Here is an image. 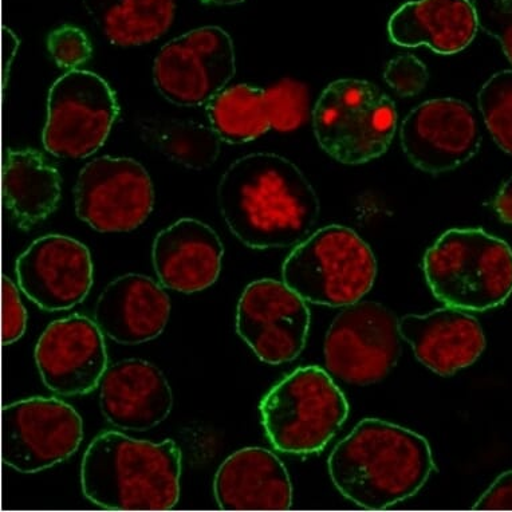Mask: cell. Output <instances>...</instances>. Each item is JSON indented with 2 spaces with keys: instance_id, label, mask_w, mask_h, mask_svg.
<instances>
[{
  "instance_id": "1",
  "label": "cell",
  "mask_w": 512,
  "mask_h": 512,
  "mask_svg": "<svg viewBox=\"0 0 512 512\" xmlns=\"http://www.w3.org/2000/svg\"><path fill=\"white\" fill-rule=\"evenodd\" d=\"M218 204L232 234L255 250L302 242L321 215L317 192L305 173L271 152L235 160L220 179Z\"/></svg>"
},
{
  "instance_id": "2",
  "label": "cell",
  "mask_w": 512,
  "mask_h": 512,
  "mask_svg": "<svg viewBox=\"0 0 512 512\" xmlns=\"http://www.w3.org/2000/svg\"><path fill=\"white\" fill-rule=\"evenodd\" d=\"M435 470L425 437L380 419L360 421L329 458L334 486L365 510L412 498Z\"/></svg>"
},
{
  "instance_id": "3",
  "label": "cell",
  "mask_w": 512,
  "mask_h": 512,
  "mask_svg": "<svg viewBox=\"0 0 512 512\" xmlns=\"http://www.w3.org/2000/svg\"><path fill=\"white\" fill-rule=\"evenodd\" d=\"M181 452L175 441L151 443L105 432L82 459L86 498L105 510L168 511L179 502Z\"/></svg>"
},
{
  "instance_id": "4",
  "label": "cell",
  "mask_w": 512,
  "mask_h": 512,
  "mask_svg": "<svg viewBox=\"0 0 512 512\" xmlns=\"http://www.w3.org/2000/svg\"><path fill=\"white\" fill-rule=\"evenodd\" d=\"M424 274L445 306L486 311L512 294V250L482 228L444 232L424 256Z\"/></svg>"
},
{
  "instance_id": "5",
  "label": "cell",
  "mask_w": 512,
  "mask_h": 512,
  "mask_svg": "<svg viewBox=\"0 0 512 512\" xmlns=\"http://www.w3.org/2000/svg\"><path fill=\"white\" fill-rule=\"evenodd\" d=\"M311 118L319 147L346 165L366 164L384 155L397 126L392 98L372 82L352 78L328 85Z\"/></svg>"
},
{
  "instance_id": "6",
  "label": "cell",
  "mask_w": 512,
  "mask_h": 512,
  "mask_svg": "<svg viewBox=\"0 0 512 512\" xmlns=\"http://www.w3.org/2000/svg\"><path fill=\"white\" fill-rule=\"evenodd\" d=\"M282 275L306 302L349 306L372 290L377 261L357 232L333 224L299 243L283 263Z\"/></svg>"
},
{
  "instance_id": "7",
  "label": "cell",
  "mask_w": 512,
  "mask_h": 512,
  "mask_svg": "<svg viewBox=\"0 0 512 512\" xmlns=\"http://www.w3.org/2000/svg\"><path fill=\"white\" fill-rule=\"evenodd\" d=\"M261 413L267 436L278 451L314 454L340 431L349 404L325 370L307 366L267 393Z\"/></svg>"
},
{
  "instance_id": "8",
  "label": "cell",
  "mask_w": 512,
  "mask_h": 512,
  "mask_svg": "<svg viewBox=\"0 0 512 512\" xmlns=\"http://www.w3.org/2000/svg\"><path fill=\"white\" fill-rule=\"evenodd\" d=\"M118 112L116 93L104 78L70 70L51 86L43 147L59 159H86L108 140Z\"/></svg>"
},
{
  "instance_id": "9",
  "label": "cell",
  "mask_w": 512,
  "mask_h": 512,
  "mask_svg": "<svg viewBox=\"0 0 512 512\" xmlns=\"http://www.w3.org/2000/svg\"><path fill=\"white\" fill-rule=\"evenodd\" d=\"M400 319L377 302H356L334 318L325 338L330 372L348 384H376L401 356Z\"/></svg>"
},
{
  "instance_id": "10",
  "label": "cell",
  "mask_w": 512,
  "mask_h": 512,
  "mask_svg": "<svg viewBox=\"0 0 512 512\" xmlns=\"http://www.w3.org/2000/svg\"><path fill=\"white\" fill-rule=\"evenodd\" d=\"M236 73L234 41L222 27L188 31L161 47L153 82L165 100L184 108L210 102Z\"/></svg>"
},
{
  "instance_id": "11",
  "label": "cell",
  "mask_w": 512,
  "mask_h": 512,
  "mask_svg": "<svg viewBox=\"0 0 512 512\" xmlns=\"http://www.w3.org/2000/svg\"><path fill=\"white\" fill-rule=\"evenodd\" d=\"M84 439V423L72 405L54 397H31L2 411V456L21 474L65 462Z\"/></svg>"
},
{
  "instance_id": "12",
  "label": "cell",
  "mask_w": 512,
  "mask_h": 512,
  "mask_svg": "<svg viewBox=\"0 0 512 512\" xmlns=\"http://www.w3.org/2000/svg\"><path fill=\"white\" fill-rule=\"evenodd\" d=\"M74 203L78 218L93 230L131 232L143 226L155 207L147 169L129 157L104 156L81 169Z\"/></svg>"
},
{
  "instance_id": "13",
  "label": "cell",
  "mask_w": 512,
  "mask_h": 512,
  "mask_svg": "<svg viewBox=\"0 0 512 512\" xmlns=\"http://www.w3.org/2000/svg\"><path fill=\"white\" fill-rule=\"evenodd\" d=\"M310 310L285 282L259 279L243 291L236 311V332L259 360L281 365L305 349Z\"/></svg>"
},
{
  "instance_id": "14",
  "label": "cell",
  "mask_w": 512,
  "mask_h": 512,
  "mask_svg": "<svg viewBox=\"0 0 512 512\" xmlns=\"http://www.w3.org/2000/svg\"><path fill=\"white\" fill-rule=\"evenodd\" d=\"M401 147L413 167L429 175L455 171L482 145L474 110L458 98H435L411 110L400 128Z\"/></svg>"
},
{
  "instance_id": "15",
  "label": "cell",
  "mask_w": 512,
  "mask_h": 512,
  "mask_svg": "<svg viewBox=\"0 0 512 512\" xmlns=\"http://www.w3.org/2000/svg\"><path fill=\"white\" fill-rule=\"evenodd\" d=\"M17 277L19 289L42 310L73 309L92 289V255L70 236H42L19 256Z\"/></svg>"
},
{
  "instance_id": "16",
  "label": "cell",
  "mask_w": 512,
  "mask_h": 512,
  "mask_svg": "<svg viewBox=\"0 0 512 512\" xmlns=\"http://www.w3.org/2000/svg\"><path fill=\"white\" fill-rule=\"evenodd\" d=\"M102 334L96 322L80 314L51 322L35 348L43 384L61 396L93 392L108 369Z\"/></svg>"
},
{
  "instance_id": "17",
  "label": "cell",
  "mask_w": 512,
  "mask_h": 512,
  "mask_svg": "<svg viewBox=\"0 0 512 512\" xmlns=\"http://www.w3.org/2000/svg\"><path fill=\"white\" fill-rule=\"evenodd\" d=\"M399 326L417 360L443 377L475 364L487 345L478 319L451 306L405 315Z\"/></svg>"
},
{
  "instance_id": "18",
  "label": "cell",
  "mask_w": 512,
  "mask_h": 512,
  "mask_svg": "<svg viewBox=\"0 0 512 512\" xmlns=\"http://www.w3.org/2000/svg\"><path fill=\"white\" fill-rule=\"evenodd\" d=\"M102 415L114 427L149 431L163 423L173 407L164 373L144 360H124L106 369L101 380Z\"/></svg>"
},
{
  "instance_id": "19",
  "label": "cell",
  "mask_w": 512,
  "mask_h": 512,
  "mask_svg": "<svg viewBox=\"0 0 512 512\" xmlns=\"http://www.w3.org/2000/svg\"><path fill=\"white\" fill-rule=\"evenodd\" d=\"M224 247L214 228L198 219L184 218L156 236L153 267L161 285L191 294L218 281Z\"/></svg>"
},
{
  "instance_id": "20",
  "label": "cell",
  "mask_w": 512,
  "mask_h": 512,
  "mask_svg": "<svg viewBox=\"0 0 512 512\" xmlns=\"http://www.w3.org/2000/svg\"><path fill=\"white\" fill-rule=\"evenodd\" d=\"M171 301L163 287L141 274H126L110 282L94 309V322L110 340L139 345L164 332Z\"/></svg>"
},
{
  "instance_id": "21",
  "label": "cell",
  "mask_w": 512,
  "mask_h": 512,
  "mask_svg": "<svg viewBox=\"0 0 512 512\" xmlns=\"http://www.w3.org/2000/svg\"><path fill=\"white\" fill-rule=\"evenodd\" d=\"M214 494L226 511H283L293 504L285 464L265 448L236 451L216 472Z\"/></svg>"
},
{
  "instance_id": "22",
  "label": "cell",
  "mask_w": 512,
  "mask_h": 512,
  "mask_svg": "<svg viewBox=\"0 0 512 512\" xmlns=\"http://www.w3.org/2000/svg\"><path fill=\"white\" fill-rule=\"evenodd\" d=\"M471 0H412L395 11L388 34L397 46H427L441 55L459 54L478 33Z\"/></svg>"
},
{
  "instance_id": "23",
  "label": "cell",
  "mask_w": 512,
  "mask_h": 512,
  "mask_svg": "<svg viewBox=\"0 0 512 512\" xmlns=\"http://www.w3.org/2000/svg\"><path fill=\"white\" fill-rule=\"evenodd\" d=\"M3 198L19 227L30 228L57 208L61 176L33 149L10 151L3 167Z\"/></svg>"
},
{
  "instance_id": "24",
  "label": "cell",
  "mask_w": 512,
  "mask_h": 512,
  "mask_svg": "<svg viewBox=\"0 0 512 512\" xmlns=\"http://www.w3.org/2000/svg\"><path fill=\"white\" fill-rule=\"evenodd\" d=\"M82 5L114 46L148 45L175 21V0H82Z\"/></svg>"
},
{
  "instance_id": "25",
  "label": "cell",
  "mask_w": 512,
  "mask_h": 512,
  "mask_svg": "<svg viewBox=\"0 0 512 512\" xmlns=\"http://www.w3.org/2000/svg\"><path fill=\"white\" fill-rule=\"evenodd\" d=\"M144 143L173 163L192 171L212 167L220 155V137L211 126L176 117L144 118L139 122Z\"/></svg>"
},
{
  "instance_id": "26",
  "label": "cell",
  "mask_w": 512,
  "mask_h": 512,
  "mask_svg": "<svg viewBox=\"0 0 512 512\" xmlns=\"http://www.w3.org/2000/svg\"><path fill=\"white\" fill-rule=\"evenodd\" d=\"M211 128L228 144L250 143L271 131L265 89L239 84L212 98L207 108Z\"/></svg>"
},
{
  "instance_id": "27",
  "label": "cell",
  "mask_w": 512,
  "mask_h": 512,
  "mask_svg": "<svg viewBox=\"0 0 512 512\" xmlns=\"http://www.w3.org/2000/svg\"><path fill=\"white\" fill-rule=\"evenodd\" d=\"M478 104L492 139L512 156V70L488 78L478 94Z\"/></svg>"
},
{
  "instance_id": "28",
  "label": "cell",
  "mask_w": 512,
  "mask_h": 512,
  "mask_svg": "<svg viewBox=\"0 0 512 512\" xmlns=\"http://www.w3.org/2000/svg\"><path fill=\"white\" fill-rule=\"evenodd\" d=\"M265 93L273 131L294 132L305 124L310 116L309 86L294 78H282Z\"/></svg>"
},
{
  "instance_id": "29",
  "label": "cell",
  "mask_w": 512,
  "mask_h": 512,
  "mask_svg": "<svg viewBox=\"0 0 512 512\" xmlns=\"http://www.w3.org/2000/svg\"><path fill=\"white\" fill-rule=\"evenodd\" d=\"M47 47L55 63L62 69L77 70L92 57L88 35L74 26H62L47 39Z\"/></svg>"
},
{
  "instance_id": "30",
  "label": "cell",
  "mask_w": 512,
  "mask_h": 512,
  "mask_svg": "<svg viewBox=\"0 0 512 512\" xmlns=\"http://www.w3.org/2000/svg\"><path fill=\"white\" fill-rule=\"evenodd\" d=\"M478 26L491 35L512 65V0H472Z\"/></svg>"
},
{
  "instance_id": "31",
  "label": "cell",
  "mask_w": 512,
  "mask_h": 512,
  "mask_svg": "<svg viewBox=\"0 0 512 512\" xmlns=\"http://www.w3.org/2000/svg\"><path fill=\"white\" fill-rule=\"evenodd\" d=\"M384 80L400 97H413L428 84L427 66L412 54L400 55L388 63Z\"/></svg>"
},
{
  "instance_id": "32",
  "label": "cell",
  "mask_w": 512,
  "mask_h": 512,
  "mask_svg": "<svg viewBox=\"0 0 512 512\" xmlns=\"http://www.w3.org/2000/svg\"><path fill=\"white\" fill-rule=\"evenodd\" d=\"M27 311L19 297L17 286L10 278L2 279V342L11 345L26 332Z\"/></svg>"
},
{
  "instance_id": "33",
  "label": "cell",
  "mask_w": 512,
  "mask_h": 512,
  "mask_svg": "<svg viewBox=\"0 0 512 512\" xmlns=\"http://www.w3.org/2000/svg\"><path fill=\"white\" fill-rule=\"evenodd\" d=\"M475 510H512V471L500 475L475 504Z\"/></svg>"
},
{
  "instance_id": "34",
  "label": "cell",
  "mask_w": 512,
  "mask_h": 512,
  "mask_svg": "<svg viewBox=\"0 0 512 512\" xmlns=\"http://www.w3.org/2000/svg\"><path fill=\"white\" fill-rule=\"evenodd\" d=\"M494 208L502 222L512 224V176L496 195Z\"/></svg>"
},
{
  "instance_id": "35",
  "label": "cell",
  "mask_w": 512,
  "mask_h": 512,
  "mask_svg": "<svg viewBox=\"0 0 512 512\" xmlns=\"http://www.w3.org/2000/svg\"><path fill=\"white\" fill-rule=\"evenodd\" d=\"M19 39L10 29L3 27V84L6 85L7 76H9L11 65L17 54Z\"/></svg>"
},
{
  "instance_id": "36",
  "label": "cell",
  "mask_w": 512,
  "mask_h": 512,
  "mask_svg": "<svg viewBox=\"0 0 512 512\" xmlns=\"http://www.w3.org/2000/svg\"><path fill=\"white\" fill-rule=\"evenodd\" d=\"M204 2L210 3V5L234 6L239 5V3H243L244 0H204Z\"/></svg>"
}]
</instances>
